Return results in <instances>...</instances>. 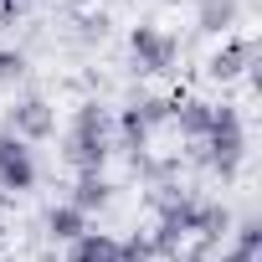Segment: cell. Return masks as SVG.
<instances>
[{"instance_id":"cell-1","label":"cell","mask_w":262,"mask_h":262,"mask_svg":"<svg viewBox=\"0 0 262 262\" xmlns=\"http://www.w3.org/2000/svg\"><path fill=\"white\" fill-rule=\"evenodd\" d=\"M113 123H108V108L103 103H82L72 113V128H67V165L77 175H103V160L113 155Z\"/></svg>"},{"instance_id":"cell-2","label":"cell","mask_w":262,"mask_h":262,"mask_svg":"<svg viewBox=\"0 0 262 262\" xmlns=\"http://www.w3.org/2000/svg\"><path fill=\"white\" fill-rule=\"evenodd\" d=\"M201 149V160L221 175V180H231L236 175V165H242V155H247V128H242V113L236 108H216V118H211V128H206V139L195 144Z\"/></svg>"},{"instance_id":"cell-3","label":"cell","mask_w":262,"mask_h":262,"mask_svg":"<svg viewBox=\"0 0 262 262\" xmlns=\"http://www.w3.org/2000/svg\"><path fill=\"white\" fill-rule=\"evenodd\" d=\"M128 52H134L139 72H170L175 57H180V41L170 31H160V26H134L128 31Z\"/></svg>"},{"instance_id":"cell-4","label":"cell","mask_w":262,"mask_h":262,"mask_svg":"<svg viewBox=\"0 0 262 262\" xmlns=\"http://www.w3.org/2000/svg\"><path fill=\"white\" fill-rule=\"evenodd\" d=\"M36 185V160H31V144H21L16 134L0 128V190L6 195H26Z\"/></svg>"},{"instance_id":"cell-5","label":"cell","mask_w":262,"mask_h":262,"mask_svg":"<svg viewBox=\"0 0 262 262\" xmlns=\"http://www.w3.org/2000/svg\"><path fill=\"white\" fill-rule=\"evenodd\" d=\"M6 134H16L21 144L52 139V134H57V113H52V103H47V98H21V103L11 108V118H6Z\"/></svg>"},{"instance_id":"cell-6","label":"cell","mask_w":262,"mask_h":262,"mask_svg":"<svg viewBox=\"0 0 262 262\" xmlns=\"http://www.w3.org/2000/svg\"><path fill=\"white\" fill-rule=\"evenodd\" d=\"M252 62H257V41H252V36H226V41L211 52L206 72H211L216 82H231V77H242Z\"/></svg>"},{"instance_id":"cell-7","label":"cell","mask_w":262,"mask_h":262,"mask_svg":"<svg viewBox=\"0 0 262 262\" xmlns=\"http://www.w3.org/2000/svg\"><path fill=\"white\" fill-rule=\"evenodd\" d=\"M211 118H216V103H201V98H175V113H170V123L180 128V134L190 139V144H201L206 139V128H211Z\"/></svg>"},{"instance_id":"cell-8","label":"cell","mask_w":262,"mask_h":262,"mask_svg":"<svg viewBox=\"0 0 262 262\" xmlns=\"http://www.w3.org/2000/svg\"><path fill=\"white\" fill-rule=\"evenodd\" d=\"M67 262H118V236H108V231H82L72 247H67Z\"/></svg>"},{"instance_id":"cell-9","label":"cell","mask_w":262,"mask_h":262,"mask_svg":"<svg viewBox=\"0 0 262 262\" xmlns=\"http://www.w3.org/2000/svg\"><path fill=\"white\" fill-rule=\"evenodd\" d=\"M236 16H242L236 0H201V6H195V26L211 31V36H226L236 26Z\"/></svg>"},{"instance_id":"cell-10","label":"cell","mask_w":262,"mask_h":262,"mask_svg":"<svg viewBox=\"0 0 262 262\" xmlns=\"http://www.w3.org/2000/svg\"><path fill=\"white\" fill-rule=\"evenodd\" d=\"M108 195H113V185H108L103 175H77V185H72V201H67V206H77L82 216H93V211H103V206H108Z\"/></svg>"},{"instance_id":"cell-11","label":"cell","mask_w":262,"mask_h":262,"mask_svg":"<svg viewBox=\"0 0 262 262\" xmlns=\"http://www.w3.org/2000/svg\"><path fill=\"white\" fill-rule=\"evenodd\" d=\"M47 231H52V242H67V247H72V242L88 231V216H82L77 206H67V201H62V206H52V211H47Z\"/></svg>"},{"instance_id":"cell-12","label":"cell","mask_w":262,"mask_h":262,"mask_svg":"<svg viewBox=\"0 0 262 262\" xmlns=\"http://www.w3.org/2000/svg\"><path fill=\"white\" fill-rule=\"evenodd\" d=\"M118 144L134 155V160H144V149H149V123L139 118V108H134V103L118 113Z\"/></svg>"},{"instance_id":"cell-13","label":"cell","mask_w":262,"mask_h":262,"mask_svg":"<svg viewBox=\"0 0 262 262\" xmlns=\"http://www.w3.org/2000/svg\"><path fill=\"white\" fill-rule=\"evenodd\" d=\"M134 108H139V118L149 123V134H155L160 123H170V113H175V103H170V98H144V103H134Z\"/></svg>"},{"instance_id":"cell-14","label":"cell","mask_w":262,"mask_h":262,"mask_svg":"<svg viewBox=\"0 0 262 262\" xmlns=\"http://www.w3.org/2000/svg\"><path fill=\"white\" fill-rule=\"evenodd\" d=\"M21 77H26V52L0 47V88H6V82H21Z\"/></svg>"},{"instance_id":"cell-15","label":"cell","mask_w":262,"mask_h":262,"mask_svg":"<svg viewBox=\"0 0 262 262\" xmlns=\"http://www.w3.org/2000/svg\"><path fill=\"white\" fill-rule=\"evenodd\" d=\"M236 252H252V257H262V221H257V216H247V221L236 226Z\"/></svg>"},{"instance_id":"cell-16","label":"cell","mask_w":262,"mask_h":262,"mask_svg":"<svg viewBox=\"0 0 262 262\" xmlns=\"http://www.w3.org/2000/svg\"><path fill=\"white\" fill-rule=\"evenodd\" d=\"M118 262H155L149 236H128V242H118Z\"/></svg>"},{"instance_id":"cell-17","label":"cell","mask_w":262,"mask_h":262,"mask_svg":"<svg viewBox=\"0 0 262 262\" xmlns=\"http://www.w3.org/2000/svg\"><path fill=\"white\" fill-rule=\"evenodd\" d=\"M72 26H77L82 41H103V36H108V16H77Z\"/></svg>"},{"instance_id":"cell-18","label":"cell","mask_w":262,"mask_h":262,"mask_svg":"<svg viewBox=\"0 0 262 262\" xmlns=\"http://www.w3.org/2000/svg\"><path fill=\"white\" fill-rule=\"evenodd\" d=\"M21 11H26V0H0V26H16Z\"/></svg>"},{"instance_id":"cell-19","label":"cell","mask_w":262,"mask_h":262,"mask_svg":"<svg viewBox=\"0 0 262 262\" xmlns=\"http://www.w3.org/2000/svg\"><path fill=\"white\" fill-rule=\"evenodd\" d=\"M221 262H262V257H252V252H236V247H231V252H221Z\"/></svg>"},{"instance_id":"cell-20","label":"cell","mask_w":262,"mask_h":262,"mask_svg":"<svg viewBox=\"0 0 262 262\" xmlns=\"http://www.w3.org/2000/svg\"><path fill=\"white\" fill-rule=\"evenodd\" d=\"M11 206H16V195H6V190H0V216H6Z\"/></svg>"}]
</instances>
